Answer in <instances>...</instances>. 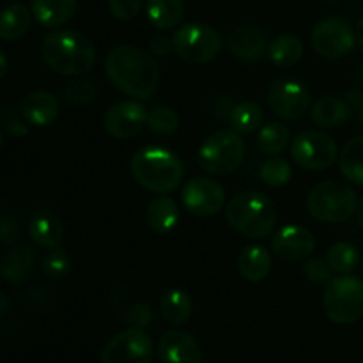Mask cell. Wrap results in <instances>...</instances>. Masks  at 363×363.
Segmentation results:
<instances>
[{
  "label": "cell",
  "mask_w": 363,
  "mask_h": 363,
  "mask_svg": "<svg viewBox=\"0 0 363 363\" xmlns=\"http://www.w3.org/2000/svg\"><path fill=\"white\" fill-rule=\"evenodd\" d=\"M105 73L113 87L137 99H151L160 84L155 55L138 46H117L106 55Z\"/></svg>",
  "instance_id": "obj_1"
},
{
  "label": "cell",
  "mask_w": 363,
  "mask_h": 363,
  "mask_svg": "<svg viewBox=\"0 0 363 363\" xmlns=\"http://www.w3.org/2000/svg\"><path fill=\"white\" fill-rule=\"evenodd\" d=\"M46 66L64 77H82L96 64L94 43L78 30H53L43 39Z\"/></svg>",
  "instance_id": "obj_2"
},
{
  "label": "cell",
  "mask_w": 363,
  "mask_h": 363,
  "mask_svg": "<svg viewBox=\"0 0 363 363\" xmlns=\"http://www.w3.org/2000/svg\"><path fill=\"white\" fill-rule=\"evenodd\" d=\"M131 174L145 190L167 195L181 184L184 167L179 156L170 149L147 145L138 149L131 158Z\"/></svg>",
  "instance_id": "obj_3"
},
{
  "label": "cell",
  "mask_w": 363,
  "mask_h": 363,
  "mask_svg": "<svg viewBox=\"0 0 363 363\" xmlns=\"http://www.w3.org/2000/svg\"><path fill=\"white\" fill-rule=\"evenodd\" d=\"M227 223L250 240H262L273 233L279 220L277 206L268 195L259 191H241L225 208Z\"/></svg>",
  "instance_id": "obj_4"
},
{
  "label": "cell",
  "mask_w": 363,
  "mask_h": 363,
  "mask_svg": "<svg viewBox=\"0 0 363 363\" xmlns=\"http://www.w3.org/2000/svg\"><path fill=\"white\" fill-rule=\"evenodd\" d=\"M357 194L347 183L337 179L321 181L307 197V211L325 223H344L357 213Z\"/></svg>",
  "instance_id": "obj_5"
},
{
  "label": "cell",
  "mask_w": 363,
  "mask_h": 363,
  "mask_svg": "<svg viewBox=\"0 0 363 363\" xmlns=\"http://www.w3.org/2000/svg\"><path fill=\"white\" fill-rule=\"evenodd\" d=\"M247 145L234 130H220L202 142L197 152V163L209 176H227L241 167Z\"/></svg>",
  "instance_id": "obj_6"
},
{
  "label": "cell",
  "mask_w": 363,
  "mask_h": 363,
  "mask_svg": "<svg viewBox=\"0 0 363 363\" xmlns=\"http://www.w3.org/2000/svg\"><path fill=\"white\" fill-rule=\"evenodd\" d=\"M326 315L335 325H354L363 319V280L353 275H340L326 284L323 294Z\"/></svg>",
  "instance_id": "obj_7"
},
{
  "label": "cell",
  "mask_w": 363,
  "mask_h": 363,
  "mask_svg": "<svg viewBox=\"0 0 363 363\" xmlns=\"http://www.w3.org/2000/svg\"><path fill=\"white\" fill-rule=\"evenodd\" d=\"M222 35L208 23L190 21L172 35L174 53L188 64H208L222 52Z\"/></svg>",
  "instance_id": "obj_8"
},
{
  "label": "cell",
  "mask_w": 363,
  "mask_h": 363,
  "mask_svg": "<svg viewBox=\"0 0 363 363\" xmlns=\"http://www.w3.org/2000/svg\"><path fill=\"white\" fill-rule=\"evenodd\" d=\"M291 156L298 167L312 172L326 170L335 163L339 147L330 135L323 131H301L293 138Z\"/></svg>",
  "instance_id": "obj_9"
},
{
  "label": "cell",
  "mask_w": 363,
  "mask_h": 363,
  "mask_svg": "<svg viewBox=\"0 0 363 363\" xmlns=\"http://www.w3.org/2000/svg\"><path fill=\"white\" fill-rule=\"evenodd\" d=\"M357 45L354 30L340 16H330L319 21L312 30V46L315 53L328 60H337L351 53Z\"/></svg>",
  "instance_id": "obj_10"
},
{
  "label": "cell",
  "mask_w": 363,
  "mask_h": 363,
  "mask_svg": "<svg viewBox=\"0 0 363 363\" xmlns=\"http://www.w3.org/2000/svg\"><path fill=\"white\" fill-rule=\"evenodd\" d=\"M155 344L138 326L123 330L106 342L101 351V363H151Z\"/></svg>",
  "instance_id": "obj_11"
},
{
  "label": "cell",
  "mask_w": 363,
  "mask_h": 363,
  "mask_svg": "<svg viewBox=\"0 0 363 363\" xmlns=\"http://www.w3.org/2000/svg\"><path fill=\"white\" fill-rule=\"evenodd\" d=\"M268 105L280 119L298 121L311 108V91L296 78H277L268 89Z\"/></svg>",
  "instance_id": "obj_12"
},
{
  "label": "cell",
  "mask_w": 363,
  "mask_h": 363,
  "mask_svg": "<svg viewBox=\"0 0 363 363\" xmlns=\"http://www.w3.org/2000/svg\"><path fill=\"white\" fill-rule=\"evenodd\" d=\"M183 206L195 216H213L225 206V190L220 183L209 177H194L183 186Z\"/></svg>",
  "instance_id": "obj_13"
},
{
  "label": "cell",
  "mask_w": 363,
  "mask_h": 363,
  "mask_svg": "<svg viewBox=\"0 0 363 363\" xmlns=\"http://www.w3.org/2000/svg\"><path fill=\"white\" fill-rule=\"evenodd\" d=\"M147 121V112H145L144 105L138 101H119L113 103L105 113V124L106 133L117 140H130V138L137 137L145 126Z\"/></svg>",
  "instance_id": "obj_14"
},
{
  "label": "cell",
  "mask_w": 363,
  "mask_h": 363,
  "mask_svg": "<svg viewBox=\"0 0 363 363\" xmlns=\"http://www.w3.org/2000/svg\"><path fill=\"white\" fill-rule=\"evenodd\" d=\"M315 248L314 234L307 227L289 223L284 225L272 240V250L282 261L296 262L308 259Z\"/></svg>",
  "instance_id": "obj_15"
},
{
  "label": "cell",
  "mask_w": 363,
  "mask_h": 363,
  "mask_svg": "<svg viewBox=\"0 0 363 363\" xmlns=\"http://www.w3.org/2000/svg\"><path fill=\"white\" fill-rule=\"evenodd\" d=\"M156 353L162 363H202V350L194 335L183 330H170L158 340Z\"/></svg>",
  "instance_id": "obj_16"
},
{
  "label": "cell",
  "mask_w": 363,
  "mask_h": 363,
  "mask_svg": "<svg viewBox=\"0 0 363 363\" xmlns=\"http://www.w3.org/2000/svg\"><path fill=\"white\" fill-rule=\"evenodd\" d=\"M227 48L236 59L247 60V62H257L264 59L268 53V43L261 28L254 25H243L227 35Z\"/></svg>",
  "instance_id": "obj_17"
},
{
  "label": "cell",
  "mask_w": 363,
  "mask_h": 363,
  "mask_svg": "<svg viewBox=\"0 0 363 363\" xmlns=\"http://www.w3.org/2000/svg\"><path fill=\"white\" fill-rule=\"evenodd\" d=\"M59 99L46 91H34L20 103V113L32 126H50L59 117Z\"/></svg>",
  "instance_id": "obj_18"
},
{
  "label": "cell",
  "mask_w": 363,
  "mask_h": 363,
  "mask_svg": "<svg viewBox=\"0 0 363 363\" xmlns=\"http://www.w3.org/2000/svg\"><path fill=\"white\" fill-rule=\"evenodd\" d=\"M28 236L38 247L57 248L64 240V223L53 209H39L28 222Z\"/></svg>",
  "instance_id": "obj_19"
},
{
  "label": "cell",
  "mask_w": 363,
  "mask_h": 363,
  "mask_svg": "<svg viewBox=\"0 0 363 363\" xmlns=\"http://www.w3.org/2000/svg\"><path fill=\"white\" fill-rule=\"evenodd\" d=\"M35 266V250L30 245H13L0 259V275L9 284H21Z\"/></svg>",
  "instance_id": "obj_20"
},
{
  "label": "cell",
  "mask_w": 363,
  "mask_h": 363,
  "mask_svg": "<svg viewBox=\"0 0 363 363\" xmlns=\"http://www.w3.org/2000/svg\"><path fill=\"white\" fill-rule=\"evenodd\" d=\"M311 117L315 126L333 130V128H339L347 123V119L351 117V105L339 96H323L312 106Z\"/></svg>",
  "instance_id": "obj_21"
},
{
  "label": "cell",
  "mask_w": 363,
  "mask_h": 363,
  "mask_svg": "<svg viewBox=\"0 0 363 363\" xmlns=\"http://www.w3.org/2000/svg\"><path fill=\"white\" fill-rule=\"evenodd\" d=\"M78 0H32V14L45 28H57L74 16Z\"/></svg>",
  "instance_id": "obj_22"
},
{
  "label": "cell",
  "mask_w": 363,
  "mask_h": 363,
  "mask_svg": "<svg viewBox=\"0 0 363 363\" xmlns=\"http://www.w3.org/2000/svg\"><path fill=\"white\" fill-rule=\"evenodd\" d=\"M238 272L247 282H262L272 272V255L262 245L245 247L238 257Z\"/></svg>",
  "instance_id": "obj_23"
},
{
  "label": "cell",
  "mask_w": 363,
  "mask_h": 363,
  "mask_svg": "<svg viewBox=\"0 0 363 363\" xmlns=\"http://www.w3.org/2000/svg\"><path fill=\"white\" fill-rule=\"evenodd\" d=\"M145 218H147L149 229L158 234H169L179 223V208L170 197L160 195L149 202Z\"/></svg>",
  "instance_id": "obj_24"
},
{
  "label": "cell",
  "mask_w": 363,
  "mask_h": 363,
  "mask_svg": "<svg viewBox=\"0 0 363 363\" xmlns=\"http://www.w3.org/2000/svg\"><path fill=\"white\" fill-rule=\"evenodd\" d=\"M32 9L23 4H9L0 11V38L18 41L32 27Z\"/></svg>",
  "instance_id": "obj_25"
},
{
  "label": "cell",
  "mask_w": 363,
  "mask_h": 363,
  "mask_svg": "<svg viewBox=\"0 0 363 363\" xmlns=\"http://www.w3.org/2000/svg\"><path fill=\"white\" fill-rule=\"evenodd\" d=\"M145 13L149 21L160 30H169L181 23L184 14L183 0H147Z\"/></svg>",
  "instance_id": "obj_26"
},
{
  "label": "cell",
  "mask_w": 363,
  "mask_h": 363,
  "mask_svg": "<svg viewBox=\"0 0 363 363\" xmlns=\"http://www.w3.org/2000/svg\"><path fill=\"white\" fill-rule=\"evenodd\" d=\"M160 312L163 319L172 326H181L188 323L194 312V303L188 293L181 289H170L160 300Z\"/></svg>",
  "instance_id": "obj_27"
},
{
  "label": "cell",
  "mask_w": 363,
  "mask_h": 363,
  "mask_svg": "<svg viewBox=\"0 0 363 363\" xmlns=\"http://www.w3.org/2000/svg\"><path fill=\"white\" fill-rule=\"evenodd\" d=\"M268 57L275 66L291 67L303 57V45L296 35L282 34L269 43Z\"/></svg>",
  "instance_id": "obj_28"
},
{
  "label": "cell",
  "mask_w": 363,
  "mask_h": 363,
  "mask_svg": "<svg viewBox=\"0 0 363 363\" xmlns=\"http://www.w3.org/2000/svg\"><path fill=\"white\" fill-rule=\"evenodd\" d=\"M264 112L255 101H241L229 113V123L240 135H250L261 128Z\"/></svg>",
  "instance_id": "obj_29"
},
{
  "label": "cell",
  "mask_w": 363,
  "mask_h": 363,
  "mask_svg": "<svg viewBox=\"0 0 363 363\" xmlns=\"http://www.w3.org/2000/svg\"><path fill=\"white\" fill-rule=\"evenodd\" d=\"M339 165L346 179L363 186V137H354L340 151Z\"/></svg>",
  "instance_id": "obj_30"
},
{
  "label": "cell",
  "mask_w": 363,
  "mask_h": 363,
  "mask_svg": "<svg viewBox=\"0 0 363 363\" xmlns=\"http://www.w3.org/2000/svg\"><path fill=\"white\" fill-rule=\"evenodd\" d=\"M291 140V133H289V128L282 123H273L264 124L261 128L257 135V147L259 151L264 152V155L269 156H277L280 152H284V149L289 145Z\"/></svg>",
  "instance_id": "obj_31"
},
{
  "label": "cell",
  "mask_w": 363,
  "mask_h": 363,
  "mask_svg": "<svg viewBox=\"0 0 363 363\" xmlns=\"http://www.w3.org/2000/svg\"><path fill=\"white\" fill-rule=\"evenodd\" d=\"M358 261H360L358 250L346 241L335 243L326 254V262L332 268V272L339 273V275H350L358 266Z\"/></svg>",
  "instance_id": "obj_32"
},
{
  "label": "cell",
  "mask_w": 363,
  "mask_h": 363,
  "mask_svg": "<svg viewBox=\"0 0 363 363\" xmlns=\"http://www.w3.org/2000/svg\"><path fill=\"white\" fill-rule=\"evenodd\" d=\"M179 116L170 106H155L151 112H147V121L145 126L151 133L158 135V137H169V135L176 133L179 130Z\"/></svg>",
  "instance_id": "obj_33"
},
{
  "label": "cell",
  "mask_w": 363,
  "mask_h": 363,
  "mask_svg": "<svg viewBox=\"0 0 363 363\" xmlns=\"http://www.w3.org/2000/svg\"><path fill=\"white\" fill-rule=\"evenodd\" d=\"M293 177V167L289 165V162L284 158H269L268 162L262 163L261 167V179L264 181L268 186L272 188H280L284 184H287Z\"/></svg>",
  "instance_id": "obj_34"
},
{
  "label": "cell",
  "mask_w": 363,
  "mask_h": 363,
  "mask_svg": "<svg viewBox=\"0 0 363 363\" xmlns=\"http://www.w3.org/2000/svg\"><path fill=\"white\" fill-rule=\"evenodd\" d=\"M43 272L50 277V279L60 280L64 277L69 275L71 272V257L67 255L66 250L62 248H52V252L43 257Z\"/></svg>",
  "instance_id": "obj_35"
},
{
  "label": "cell",
  "mask_w": 363,
  "mask_h": 363,
  "mask_svg": "<svg viewBox=\"0 0 363 363\" xmlns=\"http://www.w3.org/2000/svg\"><path fill=\"white\" fill-rule=\"evenodd\" d=\"M96 96H98V85L92 78H77V80L69 82V85L66 87V98L77 105H87V103L94 101Z\"/></svg>",
  "instance_id": "obj_36"
},
{
  "label": "cell",
  "mask_w": 363,
  "mask_h": 363,
  "mask_svg": "<svg viewBox=\"0 0 363 363\" xmlns=\"http://www.w3.org/2000/svg\"><path fill=\"white\" fill-rule=\"evenodd\" d=\"M303 273L307 280H311L315 286H325L332 280V268L328 266L326 259L319 257H308L303 266Z\"/></svg>",
  "instance_id": "obj_37"
},
{
  "label": "cell",
  "mask_w": 363,
  "mask_h": 363,
  "mask_svg": "<svg viewBox=\"0 0 363 363\" xmlns=\"http://www.w3.org/2000/svg\"><path fill=\"white\" fill-rule=\"evenodd\" d=\"M108 9L117 20L131 21L142 9V0H108Z\"/></svg>",
  "instance_id": "obj_38"
},
{
  "label": "cell",
  "mask_w": 363,
  "mask_h": 363,
  "mask_svg": "<svg viewBox=\"0 0 363 363\" xmlns=\"http://www.w3.org/2000/svg\"><path fill=\"white\" fill-rule=\"evenodd\" d=\"M20 236V227L16 218L9 213H0V243H14Z\"/></svg>",
  "instance_id": "obj_39"
},
{
  "label": "cell",
  "mask_w": 363,
  "mask_h": 363,
  "mask_svg": "<svg viewBox=\"0 0 363 363\" xmlns=\"http://www.w3.org/2000/svg\"><path fill=\"white\" fill-rule=\"evenodd\" d=\"M126 319L131 325L138 326V328H144L151 321V308L147 305H135V307L130 308Z\"/></svg>",
  "instance_id": "obj_40"
},
{
  "label": "cell",
  "mask_w": 363,
  "mask_h": 363,
  "mask_svg": "<svg viewBox=\"0 0 363 363\" xmlns=\"http://www.w3.org/2000/svg\"><path fill=\"white\" fill-rule=\"evenodd\" d=\"M172 38H167V35L158 34L155 38H151L149 41V52L155 57H165L167 53L172 52Z\"/></svg>",
  "instance_id": "obj_41"
},
{
  "label": "cell",
  "mask_w": 363,
  "mask_h": 363,
  "mask_svg": "<svg viewBox=\"0 0 363 363\" xmlns=\"http://www.w3.org/2000/svg\"><path fill=\"white\" fill-rule=\"evenodd\" d=\"M4 121H6L7 133L14 135V137H23V135H27V126H25V124L14 116V113H7V116H4Z\"/></svg>",
  "instance_id": "obj_42"
},
{
  "label": "cell",
  "mask_w": 363,
  "mask_h": 363,
  "mask_svg": "<svg viewBox=\"0 0 363 363\" xmlns=\"http://www.w3.org/2000/svg\"><path fill=\"white\" fill-rule=\"evenodd\" d=\"M7 71H9V59H7L6 53L0 52V80L6 77Z\"/></svg>",
  "instance_id": "obj_43"
},
{
  "label": "cell",
  "mask_w": 363,
  "mask_h": 363,
  "mask_svg": "<svg viewBox=\"0 0 363 363\" xmlns=\"http://www.w3.org/2000/svg\"><path fill=\"white\" fill-rule=\"evenodd\" d=\"M354 38H357L358 46H360V50L363 52V18L357 23V28H354Z\"/></svg>",
  "instance_id": "obj_44"
},
{
  "label": "cell",
  "mask_w": 363,
  "mask_h": 363,
  "mask_svg": "<svg viewBox=\"0 0 363 363\" xmlns=\"http://www.w3.org/2000/svg\"><path fill=\"white\" fill-rule=\"evenodd\" d=\"M347 103H350V105H354L357 106L358 103L362 101V92L360 91H351L350 94H347V99H346Z\"/></svg>",
  "instance_id": "obj_45"
},
{
  "label": "cell",
  "mask_w": 363,
  "mask_h": 363,
  "mask_svg": "<svg viewBox=\"0 0 363 363\" xmlns=\"http://www.w3.org/2000/svg\"><path fill=\"white\" fill-rule=\"evenodd\" d=\"M354 215H357L358 227H360V229L363 230V197L360 199V202H358V206H357V213H354Z\"/></svg>",
  "instance_id": "obj_46"
},
{
  "label": "cell",
  "mask_w": 363,
  "mask_h": 363,
  "mask_svg": "<svg viewBox=\"0 0 363 363\" xmlns=\"http://www.w3.org/2000/svg\"><path fill=\"white\" fill-rule=\"evenodd\" d=\"M7 308H9V300H7L6 294H4L2 291H0V315L6 314Z\"/></svg>",
  "instance_id": "obj_47"
},
{
  "label": "cell",
  "mask_w": 363,
  "mask_h": 363,
  "mask_svg": "<svg viewBox=\"0 0 363 363\" xmlns=\"http://www.w3.org/2000/svg\"><path fill=\"white\" fill-rule=\"evenodd\" d=\"M357 77H358V80H360V82H362V84H363V66L360 67V69H358Z\"/></svg>",
  "instance_id": "obj_48"
},
{
  "label": "cell",
  "mask_w": 363,
  "mask_h": 363,
  "mask_svg": "<svg viewBox=\"0 0 363 363\" xmlns=\"http://www.w3.org/2000/svg\"><path fill=\"white\" fill-rule=\"evenodd\" d=\"M358 121H360V124H362V128H363V105H362L360 112H358Z\"/></svg>",
  "instance_id": "obj_49"
},
{
  "label": "cell",
  "mask_w": 363,
  "mask_h": 363,
  "mask_svg": "<svg viewBox=\"0 0 363 363\" xmlns=\"http://www.w3.org/2000/svg\"><path fill=\"white\" fill-rule=\"evenodd\" d=\"M321 2H325V4H330V6H333V4L340 2V0H321Z\"/></svg>",
  "instance_id": "obj_50"
},
{
  "label": "cell",
  "mask_w": 363,
  "mask_h": 363,
  "mask_svg": "<svg viewBox=\"0 0 363 363\" xmlns=\"http://www.w3.org/2000/svg\"><path fill=\"white\" fill-rule=\"evenodd\" d=\"M2 145H4V133L2 130H0V149H2Z\"/></svg>",
  "instance_id": "obj_51"
},
{
  "label": "cell",
  "mask_w": 363,
  "mask_h": 363,
  "mask_svg": "<svg viewBox=\"0 0 363 363\" xmlns=\"http://www.w3.org/2000/svg\"><path fill=\"white\" fill-rule=\"evenodd\" d=\"M360 268H362V275H363V255H362V259H360Z\"/></svg>",
  "instance_id": "obj_52"
}]
</instances>
